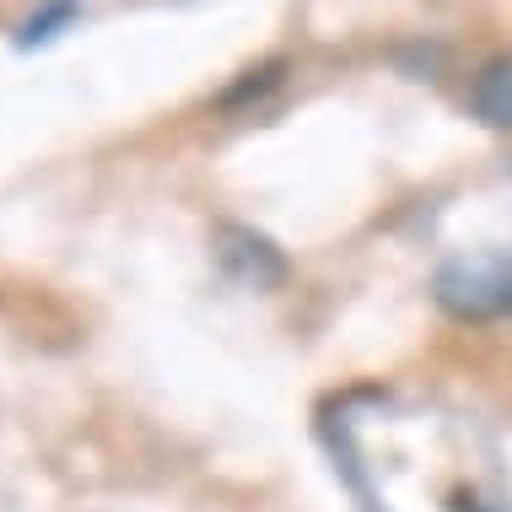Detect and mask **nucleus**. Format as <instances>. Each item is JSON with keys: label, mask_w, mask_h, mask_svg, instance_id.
Segmentation results:
<instances>
[{"label": "nucleus", "mask_w": 512, "mask_h": 512, "mask_svg": "<svg viewBox=\"0 0 512 512\" xmlns=\"http://www.w3.org/2000/svg\"><path fill=\"white\" fill-rule=\"evenodd\" d=\"M432 297L442 313L464 318V324H491L512 313V248L496 254H459L437 270Z\"/></svg>", "instance_id": "f257e3e1"}, {"label": "nucleus", "mask_w": 512, "mask_h": 512, "mask_svg": "<svg viewBox=\"0 0 512 512\" xmlns=\"http://www.w3.org/2000/svg\"><path fill=\"white\" fill-rule=\"evenodd\" d=\"M469 108L491 130H512V54H496V60L480 65L475 87H469Z\"/></svg>", "instance_id": "7ed1b4c3"}, {"label": "nucleus", "mask_w": 512, "mask_h": 512, "mask_svg": "<svg viewBox=\"0 0 512 512\" xmlns=\"http://www.w3.org/2000/svg\"><path fill=\"white\" fill-rule=\"evenodd\" d=\"M216 254H221V265L238 275V281H248L254 292H265V286H281V281H286L281 248H275L270 238H259V232H248V227L221 221V227H216Z\"/></svg>", "instance_id": "f03ea898"}, {"label": "nucleus", "mask_w": 512, "mask_h": 512, "mask_svg": "<svg viewBox=\"0 0 512 512\" xmlns=\"http://www.w3.org/2000/svg\"><path fill=\"white\" fill-rule=\"evenodd\" d=\"M81 17V6L76 0H44V6L33 11L22 27H17V49H38V44H54V38L65 33Z\"/></svg>", "instance_id": "20e7f679"}]
</instances>
